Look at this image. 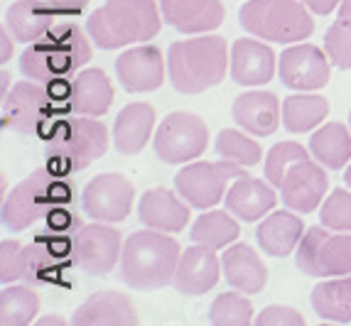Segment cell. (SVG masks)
<instances>
[{"label": "cell", "instance_id": "1", "mask_svg": "<svg viewBox=\"0 0 351 326\" xmlns=\"http://www.w3.org/2000/svg\"><path fill=\"white\" fill-rule=\"evenodd\" d=\"M94 49L86 32L74 23H57L40 40L29 42L20 57V69L27 79L35 82H52V79H69L88 64Z\"/></svg>", "mask_w": 351, "mask_h": 326}, {"label": "cell", "instance_id": "2", "mask_svg": "<svg viewBox=\"0 0 351 326\" xmlns=\"http://www.w3.org/2000/svg\"><path fill=\"white\" fill-rule=\"evenodd\" d=\"M170 82L184 96L204 93L226 79L231 69L226 40L219 35H199L194 40L172 42L167 52Z\"/></svg>", "mask_w": 351, "mask_h": 326}, {"label": "cell", "instance_id": "3", "mask_svg": "<svg viewBox=\"0 0 351 326\" xmlns=\"http://www.w3.org/2000/svg\"><path fill=\"white\" fill-rule=\"evenodd\" d=\"M182 248L172 236L155 228L128 236L121 253V279L133 290H160L175 277Z\"/></svg>", "mask_w": 351, "mask_h": 326}, {"label": "cell", "instance_id": "4", "mask_svg": "<svg viewBox=\"0 0 351 326\" xmlns=\"http://www.w3.org/2000/svg\"><path fill=\"white\" fill-rule=\"evenodd\" d=\"M108 147V128L88 118H59L45 135V158L47 167L62 177L82 172L88 164L104 158Z\"/></svg>", "mask_w": 351, "mask_h": 326}, {"label": "cell", "instance_id": "5", "mask_svg": "<svg viewBox=\"0 0 351 326\" xmlns=\"http://www.w3.org/2000/svg\"><path fill=\"white\" fill-rule=\"evenodd\" d=\"M74 197L76 189L71 179L57 175L49 167L35 169L3 201V226L12 233L25 231L35 221L45 218L49 211L71 206Z\"/></svg>", "mask_w": 351, "mask_h": 326}, {"label": "cell", "instance_id": "6", "mask_svg": "<svg viewBox=\"0 0 351 326\" xmlns=\"http://www.w3.org/2000/svg\"><path fill=\"white\" fill-rule=\"evenodd\" d=\"M155 0H106L88 15V35L101 49H118L133 42H147L160 32Z\"/></svg>", "mask_w": 351, "mask_h": 326}, {"label": "cell", "instance_id": "7", "mask_svg": "<svg viewBox=\"0 0 351 326\" xmlns=\"http://www.w3.org/2000/svg\"><path fill=\"white\" fill-rule=\"evenodd\" d=\"M71 84L69 79H52V82H20L3 99L5 125L20 135H47L49 118L59 116V105H69ZM71 111V105H69Z\"/></svg>", "mask_w": 351, "mask_h": 326}, {"label": "cell", "instance_id": "8", "mask_svg": "<svg viewBox=\"0 0 351 326\" xmlns=\"http://www.w3.org/2000/svg\"><path fill=\"white\" fill-rule=\"evenodd\" d=\"M239 20L253 37L278 45L307 40L315 29V20L302 0H248Z\"/></svg>", "mask_w": 351, "mask_h": 326}, {"label": "cell", "instance_id": "9", "mask_svg": "<svg viewBox=\"0 0 351 326\" xmlns=\"http://www.w3.org/2000/svg\"><path fill=\"white\" fill-rule=\"evenodd\" d=\"M82 231V228H79ZM76 233L54 231L45 226L27 245V268L25 277L32 285H59L64 282L66 270L76 265Z\"/></svg>", "mask_w": 351, "mask_h": 326}, {"label": "cell", "instance_id": "10", "mask_svg": "<svg viewBox=\"0 0 351 326\" xmlns=\"http://www.w3.org/2000/svg\"><path fill=\"white\" fill-rule=\"evenodd\" d=\"M298 268L310 277L351 275V236L329 233L327 226H312L298 245Z\"/></svg>", "mask_w": 351, "mask_h": 326}, {"label": "cell", "instance_id": "11", "mask_svg": "<svg viewBox=\"0 0 351 326\" xmlns=\"http://www.w3.org/2000/svg\"><path fill=\"white\" fill-rule=\"evenodd\" d=\"M209 145V128L199 116L175 111L160 123L155 133V152L167 164H184L204 155Z\"/></svg>", "mask_w": 351, "mask_h": 326}, {"label": "cell", "instance_id": "12", "mask_svg": "<svg viewBox=\"0 0 351 326\" xmlns=\"http://www.w3.org/2000/svg\"><path fill=\"white\" fill-rule=\"evenodd\" d=\"M246 177V169L236 162H192L182 167L175 177L177 192L184 197V201L197 209H211L226 194V184L231 179Z\"/></svg>", "mask_w": 351, "mask_h": 326}, {"label": "cell", "instance_id": "13", "mask_svg": "<svg viewBox=\"0 0 351 326\" xmlns=\"http://www.w3.org/2000/svg\"><path fill=\"white\" fill-rule=\"evenodd\" d=\"M135 189L123 175H99L82 194V206L91 218L104 223L125 221L133 209Z\"/></svg>", "mask_w": 351, "mask_h": 326}, {"label": "cell", "instance_id": "14", "mask_svg": "<svg viewBox=\"0 0 351 326\" xmlns=\"http://www.w3.org/2000/svg\"><path fill=\"white\" fill-rule=\"evenodd\" d=\"M76 265L84 273L104 277L116 268L118 258L123 253V240L116 228L106 226L104 221L99 223H84L82 231L76 233Z\"/></svg>", "mask_w": 351, "mask_h": 326}, {"label": "cell", "instance_id": "15", "mask_svg": "<svg viewBox=\"0 0 351 326\" xmlns=\"http://www.w3.org/2000/svg\"><path fill=\"white\" fill-rule=\"evenodd\" d=\"M329 189V177L324 175V164L312 158H304L287 169L280 194L287 209L298 214H312L324 201Z\"/></svg>", "mask_w": 351, "mask_h": 326}, {"label": "cell", "instance_id": "16", "mask_svg": "<svg viewBox=\"0 0 351 326\" xmlns=\"http://www.w3.org/2000/svg\"><path fill=\"white\" fill-rule=\"evenodd\" d=\"M280 82L295 91H315L329 84V57L315 45L287 47L280 54Z\"/></svg>", "mask_w": 351, "mask_h": 326}, {"label": "cell", "instance_id": "17", "mask_svg": "<svg viewBox=\"0 0 351 326\" xmlns=\"http://www.w3.org/2000/svg\"><path fill=\"white\" fill-rule=\"evenodd\" d=\"M116 71L125 91L130 93L155 91L165 82L162 52L155 45L133 47V49H128V52H123L116 59Z\"/></svg>", "mask_w": 351, "mask_h": 326}, {"label": "cell", "instance_id": "18", "mask_svg": "<svg viewBox=\"0 0 351 326\" xmlns=\"http://www.w3.org/2000/svg\"><path fill=\"white\" fill-rule=\"evenodd\" d=\"M221 268L223 265H219V258L214 255V251L197 243L187 251H182L172 285H175L177 292L187 294V297H199L219 282Z\"/></svg>", "mask_w": 351, "mask_h": 326}, {"label": "cell", "instance_id": "19", "mask_svg": "<svg viewBox=\"0 0 351 326\" xmlns=\"http://www.w3.org/2000/svg\"><path fill=\"white\" fill-rule=\"evenodd\" d=\"M138 321L133 299L121 292H96L71 316L76 326H135Z\"/></svg>", "mask_w": 351, "mask_h": 326}, {"label": "cell", "instance_id": "20", "mask_svg": "<svg viewBox=\"0 0 351 326\" xmlns=\"http://www.w3.org/2000/svg\"><path fill=\"white\" fill-rule=\"evenodd\" d=\"M160 10L167 25L184 35L211 32L226 15L221 0H160Z\"/></svg>", "mask_w": 351, "mask_h": 326}, {"label": "cell", "instance_id": "21", "mask_svg": "<svg viewBox=\"0 0 351 326\" xmlns=\"http://www.w3.org/2000/svg\"><path fill=\"white\" fill-rule=\"evenodd\" d=\"M231 116L248 135L265 138L278 130L282 121V105L276 93L270 91H248L234 101Z\"/></svg>", "mask_w": 351, "mask_h": 326}, {"label": "cell", "instance_id": "22", "mask_svg": "<svg viewBox=\"0 0 351 326\" xmlns=\"http://www.w3.org/2000/svg\"><path fill=\"white\" fill-rule=\"evenodd\" d=\"M276 76V52L258 40H236L231 47V79L239 86H263Z\"/></svg>", "mask_w": 351, "mask_h": 326}, {"label": "cell", "instance_id": "23", "mask_svg": "<svg viewBox=\"0 0 351 326\" xmlns=\"http://www.w3.org/2000/svg\"><path fill=\"white\" fill-rule=\"evenodd\" d=\"M138 216H141L143 226L147 228L162 233H180L187 228L192 214H189V206L180 197H175L170 189L155 186L141 197Z\"/></svg>", "mask_w": 351, "mask_h": 326}, {"label": "cell", "instance_id": "24", "mask_svg": "<svg viewBox=\"0 0 351 326\" xmlns=\"http://www.w3.org/2000/svg\"><path fill=\"white\" fill-rule=\"evenodd\" d=\"M113 99H116V91L104 69H84L71 82V113L99 118L108 113Z\"/></svg>", "mask_w": 351, "mask_h": 326}, {"label": "cell", "instance_id": "25", "mask_svg": "<svg viewBox=\"0 0 351 326\" xmlns=\"http://www.w3.org/2000/svg\"><path fill=\"white\" fill-rule=\"evenodd\" d=\"M226 282L243 294H258L268 282V270L256 251L248 243H236L226 248L221 258Z\"/></svg>", "mask_w": 351, "mask_h": 326}, {"label": "cell", "instance_id": "26", "mask_svg": "<svg viewBox=\"0 0 351 326\" xmlns=\"http://www.w3.org/2000/svg\"><path fill=\"white\" fill-rule=\"evenodd\" d=\"M223 199H226V209L246 223L263 218L268 211H273L278 201L273 184H265L263 179L248 175L234 179V186L228 189Z\"/></svg>", "mask_w": 351, "mask_h": 326}, {"label": "cell", "instance_id": "27", "mask_svg": "<svg viewBox=\"0 0 351 326\" xmlns=\"http://www.w3.org/2000/svg\"><path fill=\"white\" fill-rule=\"evenodd\" d=\"M59 15L47 0H15L5 12L12 37L20 42H35L59 23Z\"/></svg>", "mask_w": 351, "mask_h": 326}, {"label": "cell", "instance_id": "28", "mask_svg": "<svg viewBox=\"0 0 351 326\" xmlns=\"http://www.w3.org/2000/svg\"><path fill=\"white\" fill-rule=\"evenodd\" d=\"M155 128V108L150 103H128L113 123V142L123 155H138Z\"/></svg>", "mask_w": 351, "mask_h": 326}, {"label": "cell", "instance_id": "29", "mask_svg": "<svg viewBox=\"0 0 351 326\" xmlns=\"http://www.w3.org/2000/svg\"><path fill=\"white\" fill-rule=\"evenodd\" d=\"M258 243L268 255L273 258H285L293 251H298L300 240L304 236V223L300 216L290 211H273L265 216L263 223L258 226Z\"/></svg>", "mask_w": 351, "mask_h": 326}, {"label": "cell", "instance_id": "30", "mask_svg": "<svg viewBox=\"0 0 351 326\" xmlns=\"http://www.w3.org/2000/svg\"><path fill=\"white\" fill-rule=\"evenodd\" d=\"M310 152L327 169H341L351 160V128L344 123H324L310 138Z\"/></svg>", "mask_w": 351, "mask_h": 326}, {"label": "cell", "instance_id": "31", "mask_svg": "<svg viewBox=\"0 0 351 326\" xmlns=\"http://www.w3.org/2000/svg\"><path fill=\"white\" fill-rule=\"evenodd\" d=\"M312 307L322 319L349 324L351 321V277H334L312 290Z\"/></svg>", "mask_w": 351, "mask_h": 326}, {"label": "cell", "instance_id": "32", "mask_svg": "<svg viewBox=\"0 0 351 326\" xmlns=\"http://www.w3.org/2000/svg\"><path fill=\"white\" fill-rule=\"evenodd\" d=\"M329 116V103L317 93H295L282 103V123L290 133H307Z\"/></svg>", "mask_w": 351, "mask_h": 326}, {"label": "cell", "instance_id": "33", "mask_svg": "<svg viewBox=\"0 0 351 326\" xmlns=\"http://www.w3.org/2000/svg\"><path fill=\"white\" fill-rule=\"evenodd\" d=\"M241 236L239 221L234 218L231 211H206L199 216L192 226V240L199 245H206L211 251H221L231 245Z\"/></svg>", "mask_w": 351, "mask_h": 326}, {"label": "cell", "instance_id": "34", "mask_svg": "<svg viewBox=\"0 0 351 326\" xmlns=\"http://www.w3.org/2000/svg\"><path fill=\"white\" fill-rule=\"evenodd\" d=\"M40 312V297L29 285H10L0 292V324L27 326Z\"/></svg>", "mask_w": 351, "mask_h": 326}, {"label": "cell", "instance_id": "35", "mask_svg": "<svg viewBox=\"0 0 351 326\" xmlns=\"http://www.w3.org/2000/svg\"><path fill=\"white\" fill-rule=\"evenodd\" d=\"M217 150L223 160L236 162L241 167H253L261 162L263 150L253 138H246V133H239L234 128H223L217 138Z\"/></svg>", "mask_w": 351, "mask_h": 326}, {"label": "cell", "instance_id": "36", "mask_svg": "<svg viewBox=\"0 0 351 326\" xmlns=\"http://www.w3.org/2000/svg\"><path fill=\"white\" fill-rule=\"evenodd\" d=\"M209 321L214 326H248L253 321V304L243 294L223 292L211 302Z\"/></svg>", "mask_w": 351, "mask_h": 326}, {"label": "cell", "instance_id": "37", "mask_svg": "<svg viewBox=\"0 0 351 326\" xmlns=\"http://www.w3.org/2000/svg\"><path fill=\"white\" fill-rule=\"evenodd\" d=\"M304 158H310V155H307V150L300 142H278V145H273L268 158H265V177H268V181L280 189L287 169Z\"/></svg>", "mask_w": 351, "mask_h": 326}, {"label": "cell", "instance_id": "38", "mask_svg": "<svg viewBox=\"0 0 351 326\" xmlns=\"http://www.w3.org/2000/svg\"><path fill=\"white\" fill-rule=\"evenodd\" d=\"M324 52H327L329 62L339 69H351V25L349 23H337L329 25L324 32Z\"/></svg>", "mask_w": 351, "mask_h": 326}, {"label": "cell", "instance_id": "39", "mask_svg": "<svg viewBox=\"0 0 351 326\" xmlns=\"http://www.w3.org/2000/svg\"><path fill=\"white\" fill-rule=\"evenodd\" d=\"M319 218H322V226H327L329 231H351V192L334 189L324 199Z\"/></svg>", "mask_w": 351, "mask_h": 326}, {"label": "cell", "instance_id": "40", "mask_svg": "<svg viewBox=\"0 0 351 326\" xmlns=\"http://www.w3.org/2000/svg\"><path fill=\"white\" fill-rule=\"evenodd\" d=\"M25 268H27V245H23L20 240H3L0 243V279L5 285L23 279Z\"/></svg>", "mask_w": 351, "mask_h": 326}, {"label": "cell", "instance_id": "41", "mask_svg": "<svg viewBox=\"0 0 351 326\" xmlns=\"http://www.w3.org/2000/svg\"><path fill=\"white\" fill-rule=\"evenodd\" d=\"M256 324L258 326H302L304 316L293 307L270 304V307H265L263 312L256 316Z\"/></svg>", "mask_w": 351, "mask_h": 326}, {"label": "cell", "instance_id": "42", "mask_svg": "<svg viewBox=\"0 0 351 326\" xmlns=\"http://www.w3.org/2000/svg\"><path fill=\"white\" fill-rule=\"evenodd\" d=\"M59 15H79L88 5V0H47Z\"/></svg>", "mask_w": 351, "mask_h": 326}, {"label": "cell", "instance_id": "43", "mask_svg": "<svg viewBox=\"0 0 351 326\" xmlns=\"http://www.w3.org/2000/svg\"><path fill=\"white\" fill-rule=\"evenodd\" d=\"M302 3L310 8L312 12H317V15H329L334 8L339 5L341 0H302Z\"/></svg>", "mask_w": 351, "mask_h": 326}, {"label": "cell", "instance_id": "44", "mask_svg": "<svg viewBox=\"0 0 351 326\" xmlns=\"http://www.w3.org/2000/svg\"><path fill=\"white\" fill-rule=\"evenodd\" d=\"M0 40H3V52H0V62L5 64L8 59L12 57V42L8 40V29L3 27V32H0Z\"/></svg>", "mask_w": 351, "mask_h": 326}, {"label": "cell", "instance_id": "45", "mask_svg": "<svg viewBox=\"0 0 351 326\" xmlns=\"http://www.w3.org/2000/svg\"><path fill=\"white\" fill-rule=\"evenodd\" d=\"M339 20L351 25V0H341L339 3Z\"/></svg>", "mask_w": 351, "mask_h": 326}, {"label": "cell", "instance_id": "46", "mask_svg": "<svg viewBox=\"0 0 351 326\" xmlns=\"http://www.w3.org/2000/svg\"><path fill=\"white\" fill-rule=\"evenodd\" d=\"M37 324H40V326H64L66 321L62 319V316H42Z\"/></svg>", "mask_w": 351, "mask_h": 326}, {"label": "cell", "instance_id": "47", "mask_svg": "<svg viewBox=\"0 0 351 326\" xmlns=\"http://www.w3.org/2000/svg\"><path fill=\"white\" fill-rule=\"evenodd\" d=\"M344 179H346V184L351 186V164H349V167H346V172H344Z\"/></svg>", "mask_w": 351, "mask_h": 326}, {"label": "cell", "instance_id": "48", "mask_svg": "<svg viewBox=\"0 0 351 326\" xmlns=\"http://www.w3.org/2000/svg\"><path fill=\"white\" fill-rule=\"evenodd\" d=\"M349 128H351V111H349Z\"/></svg>", "mask_w": 351, "mask_h": 326}]
</instances>
